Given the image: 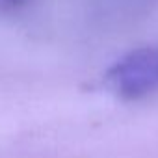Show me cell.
Here are the masks:
<instances>
[{"instance_id": "7a4b0ae2", "label": "cell", "mask_w": 158, "mask_h": 158, "mask_svg": "<svg viewBox=\"0 0 158 158\" xmlns=\"http://www.w3.org/2000/svg\"><path fill=\"white\" fill-rule=\"evenodd\" d=\"M30 0H0V17L4 15H13L21 11Z\"/></svg>"}, {"instance_id": "6da1fadb", "label": "cell", "mask_w": 158, "mask_h": 158, "mask_svg": "<svg viewBox=\"0 0 158 158\" xmlns=\"http://www.w3.org/2000/svg\"><path fill=\"white\" fill-rule=\"evenodd\" d=\"M106 84L125 101L158 91V45L141 47L119 58L106 73Z\"/></svg>"}]
</instances>
